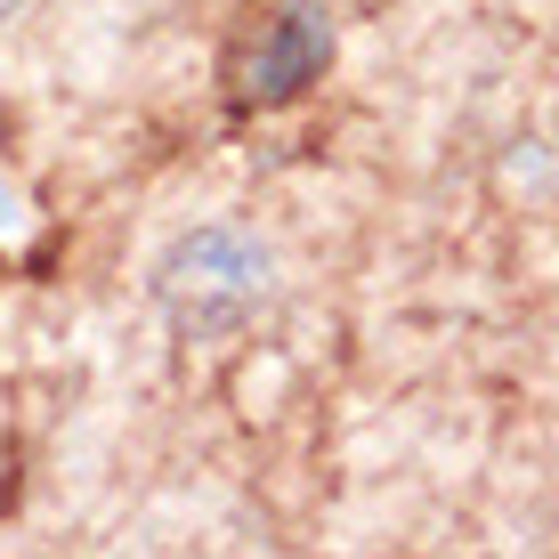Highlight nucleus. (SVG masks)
<instances>
[{
	"label": "nucleus",
	"instance_id": "1",
	"mask_svg": "<svg viewBox=\"0 0 559 559\" xmlns=\"http://www.w3.org/2000/svg\"><path fill=\"white\" fill-rule=\"evenodd\" d=\"M163 293H170V308H179V324L211 333V324L243 317V308L260 300V252H243L236 236H195V243L170 252Z\"/></svg>",
	"mask_w": 559,
	"mask_h": 559
}]
</instances>
